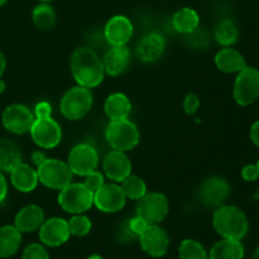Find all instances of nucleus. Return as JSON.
Instances as JSON below:
<instances>
[{"label": "nucleus", "mask_w": 259, "mask_h": 259, "mask_svg": "<svg viewBox=\"0 0 259 259\" xmlns=\"http://www.w3.org/2000/svg\"><path fill=\"white\" fill-rule=\"evenodd\" d=\"M136 238H138V237H137V235L132 232L131 228H129L128 222L120 224V227H119V230H118L119 242L128 243V242H132V240H134Z\"/></svg>", "instance_id": "4c0bfd02"}, {"label": "nucleus", "mask_w": 259, "mask_h": 259, "mask_svg": "<svg viewBox=\"0 0 259 259\" xmlns=\"http://www.w3.org/2000/svg\"><path fill=\"white\" fill-rule=\"evenodd\" d=\"M255 166H257V168H258V174H259V159H258L257 163H255Z\"/></svg>", "instance_id": "3c124183"}, {"label": "nucleus", "mask_w": 259, "mask_h": 259, "mask_svg": "<svg viewBox=\"0 0 259 259\" xmlns=\"http://www.w3.org/2000/svg\"><path fill=\"white\" fill-rule=\"evenodd\" d=\"M22 259H50V254L42 244L32 243L24 249Z\"/></svg>", "instance_id": "473e14b6"}, {"label": "nucleus", "mask_w": 259, "mask_h": 259, "mask_svg": "<svg viewBox=\"0 0 259 259\" xmlns=\"http://www.w3.org/2000/svg\"><path fill=\"white\" fill-rule=\"evenodd\" d=\"M168 200L161 192H147L138 200L137 215L148 224H159L168 214Z\"/></svg>", "instance_id": "6e6552de"}, {"label": "nucleus", "mask_w": 259, "mask_h": 259, "mask_svg": "<svg viewBox=\"0 0 259 259\" xmlns=\"http://www.w3.org/2000/svg\"><path fill=\"white\" fill-rule=\"evenodd\" d=\"M242 179L247 182H253L259 179L258 168L255 164H247L242 169Z\"/></svg>", "instance_id": "ea45409f"}, {"label": "nucleus", "mask_w": 259, "mask_h": 259, "mask_svg": "<svg viewBox=\"0 0 259 259\" xmlns=\"http://www.w3.org/2000/svg\"><path fill=\"white\" fill-rule=\"evenodd\" d=\"M250 141L253 142L254 146H257L259 148V120L254 121L250 126Z\"/></svg>", "instance_id": "a19ab883"}, {"label": "nucleus", "mask_w": 259, "mask_h": 259, "mask_svg": "<svg viewBox=\"0 0 259 259\" xmlns=\"http://www.w3.org/2000/svg\"><path fill=\"white\" fill-rule=\"evenodd\" d=\"M22 243V233L14 225L0 228V258H9L18 252Z\"/></svg>", "instance_id": "393cba45"}, {"label": "nucleus", "mask_w": 259, "mask_h": 259, "mask_svg": "<svg viewBox=\"0 0 259 259\" xmlns=\"http://www.w3.org/2000/svg\"><path fill=\"white\" fill-rule=\"evenodd\" d=\"M39 239L47 247H60L71 237L67 220L62 218H50L40 225Z\"/></svg>", "instance_id": "2eb2a0df"}, {"label": "nucleus", "mask_w": 259, "mask_h": 259, "mask_svg": "<svg viewBox=\"0 0 259 259\" xmlns=\"http://www.w3.org/2000/svg\"><path fill=\"white\" fill-rule=\"evenodd\" d=\"M35 116L29 109L22 104H12L7 106L2 115L4 128L13 134L28 133L32 128Z\"/></svg>", "instance_id": "9b49d317"}, {"label": "nucleus", "mask_w": 259, "mask_h": 259, "mask_svg": "<svg viewBox=\"0 0 259 259\" xmlns=\"http://www.w3.org/2000/svg\"><path fill=\"white\" fill-rule=\"evenodd\" d=\"M104 184H105L104 175L101 174V172H98L96 169L95 171L90 172L89 175H86L85 180H83V185H85L90 191H93L94 194H95Z\"/></svg>", "instance_id": "72a5a7b5"}, {"label": "nucleus", "mask_w": 259, "mask_h": 259, "mask_svg": "<svg viewBox=\"0 0 259 259\" xmlns=\"http://www.w3.org/2000/svg\"><path fill=\"white\" fill-rule=\"evenodd\" d=\"M139 243L147 254L154 258H161L168 249L169 238L166 230L162 229L158 224H149L139 235Z\"/></svg>", "instance_id": "4468645a"}, {"label": "nucleus", "mask_w": 259, "mask_h": 259, "mask_svg": "<svg viewBox=\"0 0 259 259\" xmlns=\"http://www.w3.org/2000/svg\"><path fill=\"white\" fill-rule=\"evenodd\" d=\"M30 159H32L33 163L35 164V166H40V164L43 163V162L47 159V156H46L45 153H43L42 151H34L32 153V157H30Z\"/></svg>", "instance_id": "37998d69"}, {"label": "nucleus", "mask_w": 259, "mask_h": 259, "mask_svg": "<svg viewBox=\"0 0 259 259\" xmlns=\"http://www.w3.org/2000/svg\"><path fill=\"white\" fill-rule=\"evenodd\" d=\"M4 90H5V82L0 78V94L4 93Z\"/></svg>", "instance_id": "a18cd8bd"}, {"label": "nucleus", "mask_w": 259, "mask_h": 259, "mask_svg": "<svg viewBox=\"0 0 259 259\" xmlns=\"http://www.w3.org/2000/svg\"><path fill=\"white\" fill-rule=\"evenodd\" d=\"M200 108V99L196 94H189L186 95L184 100V109L185 113L189 114V115H194Z\"/></svg>", "instance_id": "f704fd0d"}, {"label": "nucleus", "mask_w": 259, "mask_h": 259, "mask_svg": "<svg viewBox=\"0 0 259 259\" xmlns=\"http://www.w3.org/2000/svg\"><path fill=\"white\" fill-rule=\"evenodd\" d=\"M70 67L77 85L88 89L100 85L105 76L103 61L99 58L95 51L88 47H80L72 53Z\"/></svg>", "instance_id": "f257e3e1"}, {"label": "nucleus", "mask_w": 259, "mask_h": 259, "mask_svg": "<svg viewBox=\"0 0 259 259\" xmlns=\"http://www.w3.org/2000/svg\"><path fill=\"white\" fill-rule=\"evenodd\" d=\"M33 114H34L35 119L50 118V116H52V105L50 103H47V101H39L34 106Z\"/></svg>", "instance_id": "e433bc0d"}, {"label": "nucleus", "mask_w": 259, "mask_h": 259, "mask_svg": "<svg viewBox=\"0 0 259 259\" xmlns=\"http://www.w3.org/2000/svg\"><path fill=\"white\" fill-rule=\"evenodd\" d=\"M133 23L125 15H114L104 29L106 40L111 46H125L133 35Z\"/></svg>", "instance_id": "f3484780"}, {"label": "nucleus", "mask_w": 259, "mask_h": 259, "mask_svg": "<svg viewBox=\"0 0 259 259\" xmlns=\"http://www.w3.org/2000/svg\"><path fill=\"white\" fill-rule=\"evenodd\" d=\"M120 184L126 199L139 200L141 197H143L144 195L147 194L146 182L138 176H134V175L131 174L128 177H125Z\"/></svg>", "instance_id": "c756f323"}, {"label": "nucleus", "mask_w": 259, "mask_h": 259, "mask_svg": "<svg viewBox=\"0 0 259 259\" xmlns=\"http://www.w3.org/2000/svg\"><path fill=\"white\" fill-rule=\"evenodd\" d=\"M32 19L35 28L39 30H48L55 25L56 12L48 3H42L33 9Z\"/></svg>", "instance_id": "cd10ccee"}, {"label": "nucleus", "mask_w": 259, "mask_h": 259, "mask_svg": "<svg viewBox=\"0 0 259 259\" xmlns=\"http://www.w3.org/2000/svg\"><path fill=\"white\" fill-rule=\"evenodd\" d=\"M215 65L222 72L238 73L247 66L245 58L239 51L224 47L215 55Z\"/></svg>", "instance_id": "4be33fe9"}, {"label": "nucleus", "mask_w": 259, "mask_h": 259, "mask_svg": "<svg viewBox=\"0 0 259 259\" xmlns=\"http://www.w3.org/2000/svg\"><path fill=\"white\" fill-rule=\"evenodd\" d=\"M126 196L120 185L116 182L104 184L98 191L94 194V205L100 211L113 214L118 212L125 206Z\"/></svg>", "instance_id": "ddd939ff"}, {"label": "nucleus", "mask_w": 259, "mask_h": 259, "mask_svg": "<svg viewBox=\"0 0 259 259\" xmlns=\"http://www.w3.org/2000/svg\"><path fill=\"white\" fill-rule=\"evenodd\" d=\"M22 162V152L17 143L8 139H0V171L9 174Z\"/></svg>", "instance_id": "a878e982"}, {"label": "nucleus", "mask_w": 259, "mask_h": 259, "mask_svg": "<svg viewBox=\"0 0 259 259\" xmlns=\"http://www.w3.org/2000/svg\"><path fill=\"white\" fill-rule=\"evenodd\" d=\"M180 259H209L204 245L195 239H185L179 248Z\"/></svg>", "instance_id": "7c9ffc66"}, {"label": "nucleus", "mask_w": 259, "mask_h": 259, "mask_svg": "<svg viewBox=\"0 0 259 259\" xmlns=\"http://www.w3.org/2000/svg\"><path fill=\"white\" fill-rule=\"evenodd\" d=\"M58 204L70 214H83L94 205V192L82 184L71 182L60 190Z\"/></svg>", "instance_id": "39448f33"}, {"label": "nucleus", "mask_w": 259, "mask_h": 259, "mask_svg": "<svg viewBox=\"0 0 259 259\" xmlns=\"http://www.w3.org/2000/svg\"><path fill=\"white\" fill-rule=\"evenodd\" d=\"M239 35L237 24L230 19H224L215 28V39L223 47H230L234 45Z\"/></svg>", "instance_id": "c85d7f7f"}, {"label": "nucleus", "mask_w": 259, "mask_h": 259, "mask_svg": "<svg viewBox=\"0 0 259 259\" xmlns=\"http://www.w3.org/2000/svg\"><path fill=\"white\" fill-rule=\"evenodd\" d=\"M40 2H42V3H50V2H52V0H40Z\"/></svg>", "instance_id": "8fccbe9b"}, {"label": "nucleus", "mask_w": 259, "mask_h": 259, "mask_svg": "<svg viewBox=\"0 0 259 259\" xmlns=\"http://www.w3.org/2000/svg\"><path fill=\"white\" fill-rule=\"evenodd\" d=\"M106 141L113 149L128 152L136 148L141 139L139 129L133 121L126 119L110 120L106 126Z\"/></svg>", "instance_id": "7ed1b4c3"}, {"label": "nucleus", "mask_w": 259, "mask_h": 259, "mask_svg": "<svg viewBox=\"0 0 259 259\" xmlns=\"http://www.w3.org/2000/svg\"><path fill=\"white\" fill-rule=\"evenodd\" d=\"M5 68H7V60H5V56L3 55V52H0V78H2Z\"/></svg>", "instance_id": "c03bdc74"}, {"label": "nucleus", "mask_w": 259, "mask_h": 259, "mask_svg": "<svg viewBox=\"0 0 259 259\" xmlns=\"http://www.w3.org/2000/svg\"><path fill=\"white\" fill-rule=\"evenodd\" d=\"M7 2L8 0H0V7H3V5H4Z\"/></svg>", "instance_id": "09e8293b"}, {"label": "nucleus", "mask_w": 259, "mask_h": 259, "mask_svg": "<svg viewBox=\"0 0 259 259\" xmlns=\"http://www.w3.org/2000/svg\"><path fill=\"white\" fill-rule=\"evenodd\" d=\"M104 111L110 120L126 119L132 111V104L128 96L123 93H114L106 98Z\"/></svg>", "instance_id": "5701e85b"}, {"label": "nucleus", "mask_w": 259, "mask_h": 259, "mask_svg": "<svg viewBox=\"0 0 259 259\" xmlns=\"http://www.w3.org/2000/svg\"><path fill=\"white\" fill-rule=\"evenodd\" d=\"M9 174L12 185L20 192H32L39 182L37 169L32 168L23 162L15 166Z\"/></svg>", "instance_id": "412c9836"}, {"label": "nucleus", "mask_w": 259, "mask_h": 259, "mask_svg": "<svg viewBox=\"0 0 259 259\" xmlns=\"http://www.w3.org/2000/svg\"><path fill=\"white\" fill-rule=\"evenodd\" d=\"M186 35V38H189V42L191 43V45H194L195 47H202V46H205L207 43L206 34H205L204 32H199V28Z\"/></svg>", "instance_id": "58836bf2"}, {"label": "nucleus", "mask_w": 259, "mask_h": 259, "mask_svg": "<svg viewBox=\"0 0 259 259\" xmlns=\"http://www.w3.org/2000/svg\"><path fill=\"white\" fill-rule=\"evenodd\" d=\"M103 169L109 180L120 184L125 177L132 174V162L125 152L113 149L104 158Z\"/></svg>", "instance_id": "dca6fc26"}, {"label": "nucleus", "mask_w": 259, "mask_h": 259, "mask_svg": "<svg viewBox=\"0 0 259 259\" xmlns=\"http://www.w3.org/2000/svg\"><path fill=\"white\" fill-rule=\"evenodd\" d=\"M252 259H259V247L255 249V252L253 253V257Z\"/></svg>", "instance_id": "49530a36"}, {"label": "nucleus", "mask_w": 259, "mask_h": 259, "mask_svg": "<svg viewBox=\"0 0 259 259\" xmlns=\"http://www.w3.org/2000/svg\"><path fill=\"white\" fill-rule=\"evenodd\" d=\"M172 24L177 32L189 34L199 28L200 17L196 10L191 9V8H182L174 14Z\"/></svg>", "instance_id": "bb28decb"}, {"label": "nucleus", "mask_w": 259, "mask_h": 259, "mask_svg": "<svg viewBox=\"0 0 259 259\" xmlns=\"http://www.w3.org/2000/svg\"><path fill=\"white\" fill-rule=\"evenodd\" d=\"M38 181L52 190H61L72 182L73 174L67 162L61 159L47 158L37 167Z\"/></svg>", "instance_id": "423d86ee"}, {"label": "nucleus", "mask_w": 259, "mask_h": 259, "mask_svg": "<svg viewBox=\"0 0 259 259\" xmlns=\"http://www.w3.org/2000/svg\"><path fill=\"white\" fill-rule=\"evenodd\" d=\"M230 195V185L225 179L211 176L200 186L199 196L202 204L210 209H218L225 204Z\"/></svg>", "instance_id": "f8f14e48"}, {"label": "nucleus", "mask_w": 259, "mask_h": 259, "mask_svg": "<svg viewBox=\"0 0 259 259\" xmlns=\"http://www.w3.org/2000/svg\"><path fill=\"white\" fill-rule=\"evenodd\" d=\"M233 96L240 106H249L259 98V70L245 66L237 73Z\"/></svg>", "instance_id": "0eeeda50"}, {"label": "nucleus", "mask_w": 259, "mask_h": 259, "mask_svg": "<svg viewBox=\"0 0 259 259\" xmlns=\"http://www.w3.org/2000/svg\"><path fill=\"white\" fill-rule=\"evenodd\" d=\"M212 225L223 238L235 240H242L249 228L245 212L235 205H222L215 209Z\"/></svg>", "instance_id": "f03ea898"}, {"label": "nucleus", "mask_w": 259, "mask_h": 259, "mask_svg": "<svg viewBox=\"0 0 259 259\" xmlns=\"http://www.w3.org/2000/svg\"><path fill=\"white\" fill-rule=\"evenodd\" d=\"M244 253V247L240 240L223 238L212 245L209 259H243Z\"/></svg>", "instance_id": "b1692460"}, {"label": "nucleus", "mask_w": 259, "mask_h": 259, "mask_svg": "<svg viewBox=\"0 0 259 259\" xmlns=\"http://www.w3.org/2000/svg\"><path fill=\"white\" fill-rule=\"evenodd\" d=\"M67 164L73 175L85 177L86 175L98 168V151L89 143L76 144L68 153Z\"/></svg>", "instance_id": "1a4fd4ad"}, {"label": "nucleus", "mask_w": 259, "mask_h": 259, "mask_svg": "<svg viewBox=\"0 0 259 259\" xmlns=\"http://www.w3.org/2000/svg\"><path fill=\"white\" fill-rule=\"evenodd\" d=\"M164 47H166V42L162 35L157 33H149L144 35L138 43L137 55L144 62H156L163 55Z\"/></svg>", "instance_id": "aec40b11"}, {"label": "nucleus", "mask_w": 259, "mask_h": 259, "mask_svg": "<svg viewBox=\"0 0 259 259\" xmlns=\"http://www.w3.org/2000/svg\"><path fill=\"white\" fill-rule=\"evenodd\" d=\"M101 61L106 75L119 76L128 68L131 62V52L126 46H113Z\"/></svg>", "instance_id": "a211bd4d"}, {"label": "nucleus", "mask_w": 259, "mask_h": 259, "mask_svg": "<svg viewBox=\"0 0 259 259\" xmlns=\"http://www.w3.org/2000/svg\"><path fill=\"white\" fill-rule=\"evenodd\" d=\"M8 195V184H7V180H5L4 175L3 172L0 171V204L5 200Z\"/></svg>", "instance_id": "79ce46f5"}, {"label": "nucleus", "mask_w": 259, "mask_h": 259, "mask_svg": "<svg viewBox=\"0 0 259 259\" xmlns=\"http://www.w3.org/2000/svg\"><path fill=\"white\" fill-rule=\"evenodd\" d=\"M93 94L90 89L75 86L65 93L60 103L61 114L70 120H78L89 114L93 108Z\"/></svg>", "instance_id": "20e7f679"}, {"label": "nucleus", "mask_w": 259, "mask_h": 259, "mask_svg": "<svg viewBox=\"0 0 259 259\" xmlns=\"http://www.w3.org/2000/svg\"><path fill=\"white\" fill-rule=\"evenodd\" d=\"M128 224H129V228H131L132 232H133L138 238H139V235H141L142 233L147 229V227L149 225L146 220L142 219V218L138 217V215H136V217L132 218L131 220H128Z\"/></svg>", "instance_id": "c9c22d12"}, {"label": "nucleus", "mask_w": 259, "mask_h": 259, "mask_svg": "<svg viewBox=\"0 0 259 259\" xmlns=\"http://www.w3.org/2000/svg\"><path fill=\"white\" fill-rule=\"evenodd\" d=\"M29 133L33 142L39 148L45 149L55 148L62 139V131H61L60 124L52 116L35 119Z\"/></svg>", "instance_id": "9d476101"}, {"label": "nucleus", "mask_w": 259, "mask_h": 259, "mask_svg": "<svg viewBox=\"0 0 259 259\" xmlns=\"http://www.w3.org/2000/svg\"><path fill=\"white\" fill-rule=\"evenodd\" d=\"M68 228H70L71 235L75 237H85L91 232V220L82 214H75L68 220Z\"/></svg>", "instance_id": "2f4dec72"}, {"label": "nucleus", "mask_w": 259, "mask_h": 259, "mask_svg": "<svg viewBox=\"0 0 259 259\" xmlns=\"http://www.w3.org/2000/svg\"><path fill=\"white\" fill-rule=\"evenodd\" d=\"M45 222V212L38 205H27L18 211L14 219V227L20 233H32L40 228Z\"/></svg>", "instance_id": "6ab92c4d"}, {"label": "nucleus", "mask_w": 259, "mask_h": 259, "mask_svg": "<svg viewBox=\"0 0 259 259\" xmlns=\"http://www.w3.org/2000/svg\"><path fill=\"white\" fill-rule=\"evenodd\" d=\"M89 259H104V258L101 257V255H99V254H93V255H90V257H89Z\"/></svg>", "instance_id": "de8ad7c7"}]
</instances>
